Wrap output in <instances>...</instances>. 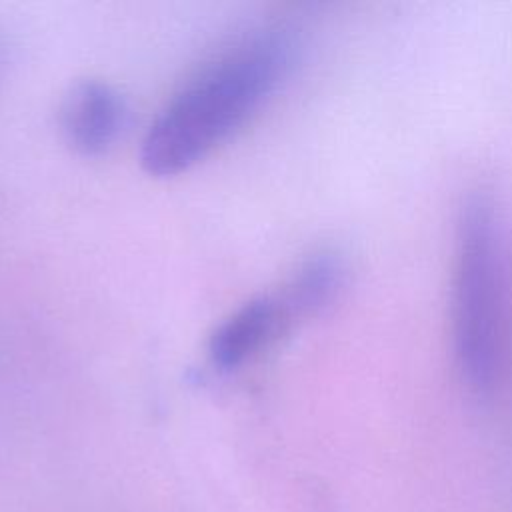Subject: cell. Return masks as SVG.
I'll return each mask as SVG.
<instances>
[{"instance_id": "8992f818", "label": "cell", "mask_w": 512, "mask_h": 512, "mask_svg": "<svg viewBox=\"0 0 512 512\" xmlns=\"http://www.w3.org/2000/svg\"><path fill=\"white\" fill-rule=\"evenodd\" d=\"M2 62H4V56H2V46H0V70H2Z\"/></svg>"}, {"instance_id": "6da1fadb", "label": "cell", "mask_w": 512, "mask_h": 512, "mask_svg": "<svg viewBox=\"0 0 512 512\" xmlns=\"http://www.w3.org/2000/svg\"><path fill=\"white\" fill-rule=\"evenodd\" d=\"M284 28L260 30L204 66L150 124L140 162L152 176H174L224 142L280 86L294 62Z\"/></svg>"}, {"instance_id": "5b68a950", "label": "cell", "mask_w": 512, "mask_h": 512, "mask_svg": "<svg viewBox=\"0 0 512 512\" xmlns=\"http://www.w3.org/2000/svg\"><path fill=\"white\" fill-rule=\"evenodd\" d=\"M340 284V266L334 258L322 254L308 260L284 292L294 312H310L328 302Z\"/></svg>"}, {"instance_id": "3957f363", "label": "cell", "mask_w": 512, "mask_h": 512, "mask_svg": "<svg viewBox=\"0 0 512 512\" xmlns=\"http://www.w3.org/2000/svg\"><path fill=\"white\" fill-rule=\"evenodd\" d=\"M126 124L122 96L102 80L74 84L62 104V130L68 144L84 156L106 152Z\"/></svg>"}, {"instance_id": "277c9868", "label": "cell", "mask_w": 512, "mask_h": 512, "mask_svg": "<svg viewBox=\"0 0 512 512\" xmlns=\"http://www.w3.org/2000/svg\"><path fill=\"white\" fill-rule=\"evenodd\" d=\"M282 296H260L232 312L210 336L208 356L220 370H236L266 348L292 316Z\"/></svg>"}, {"instance_id": "7a4b0ae2", "label": "cell", "mask_w": 512, "mask_h": 512, "mask_svg": "<svg viewBox=\"0 0 512 512\" xmlns=\"http://www.w3.org/2000/svg\"><path fill=\"white\" fill-rule=\"evenodd\" d=\"M454 276V348L466 384L496 386L504 350V254L498 212L484 192L468 198L458 226Z\"/></svg>"}]
</instances>
